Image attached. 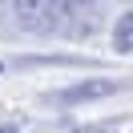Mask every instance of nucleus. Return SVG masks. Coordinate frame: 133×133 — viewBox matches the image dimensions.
Instances as JSON below:
<instances>
[{"instance_id": "obj_1", "label": "nucleus", "mask_w": 133, "mask_h": 133, "mask_svg": "<svg viewBox=\"0 0 133 133\" xmlns=\"http://www.w3.org/2000/svg\"><path fill=\"white\" fill-rule=\"evenodd\" d=\"M97 28H101L97 0H49L36 32L41 36H65V41H85Z\"/></svg>"}, {"instance_id": "obj_7", "label": "nucleus", "mask_w": 133, "mask_h": 133, "mask_svg": "<svg viewBox=\"0 0 133 133\" xmlns=\"http://www.w3.org/2000/svg\"><path fill=\"white\" fill-rule=\"evenodd\" d=\"M0 73H4V65H0Z\"/></svg>"}, {"instance_id": "obj_6", "label": "nucleus", "mask_w": 133, "mask_h": 133, "mask_svg": "<svg viewBox=\"0 0 133 133\" xmlns=\"http://www.w3.org/2000/svg\"><path fill=\"white\" fill-rule=\"evenodd\" d=\"M0 133H20V125H0Z\"/></svg>"}, {"instance_id": "obj_8", "label": "nucleus", "mask_w": 133, "mask_h": 133, "mask_svg": "<svg viewBox=\"0 0 133 133\" xmlns=\"http://www.w3.org/2000/svg\"><path fill=\"white\" fill-rule=\"evenodd\" d=\"M0 4H4V0H0Z\"/></svg>"}, {"instance_id": "obj_3", "label": "nucleus", "mask_w": 133, "mask_h": 133, "mask_svg": "<svg viewBox=\"0 0 133 133\" xmlns=\"http://www.w3.org/2000/svg\"><path fill=\"white\" fill-rule=\"evenodd\" d=\"M44 8H49V0H12V24L20 32H36L44 20Z\"/></svg>"}, {"instance_id": "obj_4", "label": "nucleus", "mask_w": 133, "mask_h": 133, "mask_svg": "<svg viewBox=\"0 0 133 133\" xmlns=\"http://www.w3.org/2000/svg\"><path fill=\"white\" fill-rule=\"evenodd\" d=\"M113 49L117 52H133V8L117 16V24H113Z\"/></svg>"}, {"instance_id": "obj_2", "label": "nucleus", "mask_w": 133, "mask_h": 133, "mask_svg": "<svg viewBox=\"0 0 133 133\" xmlns=\"http://www.w3.org/2000/svg\"><path fill=\"white\" fill-rule=\"evenodd\" d=\"M121 89V81H109V77H93V81H77L69 89H57L49 93V105H61V109H73V105H89V101H105Z\"/></svg>"}, {"instance_id": "obj_5", "label": "nucleus", "mask_w": 133, "mask_h": 133, "mask_svg": "<svg viewBox=\"0 0 133 133\" xmlns=\"http://www.w3.org/2000/svg\"><path fill=\"white\" fill-rule=\"evenodd\" d=\"M77 133H113V129H105V125H85V129H77Z\"/></svg>"}]
</instances>
